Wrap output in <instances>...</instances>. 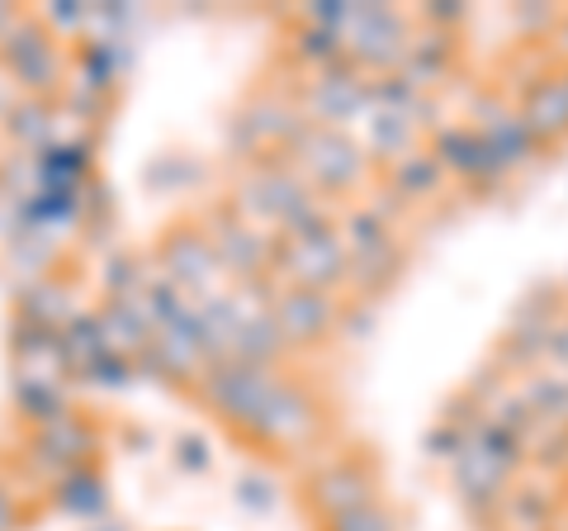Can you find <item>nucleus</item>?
<instances>
[{
    "label": "nucleus",
    "mask_w": 568,
    "mask_h": 531,
    "mask_svg": "<svg viewBox=\"0 0 568 531\" xmlns=\"http://www.w3.org/2000/svg\"><path fill=\"white\" fill-rule=\"evenodd\" d=\"M290 167L317 200L323 194L327 200H351L369 181V152L346 129H327V123H304V133L290 148Z\"/></svg>",
    "instance_id": "nucleus-3"
},
{
    "label": "nucleus",
    "mask_w": 568,
    "mask_h": 531,
    "mask_svg": "<svg viewBox=\"0 0 568 531\" xmlns=\"http://www.w3.org/2000/svg\"><path fill=\"white\" fill-rule=\"evenodd\" d=\"M369 96V86L361 81V72L342 58L332 67H317V77L294 96L304 123H327V129H346V123L361 114V104Z\"/></svg>",
    "instance_id": "nucleus-11"
},
{
    "label": "nucleus",
    "mask_w": 568,
    "mask_h": 531,
    "mask_svg": "<svg viewBox=\"0 0 568 531\" xmlns=\"http://www.w3.org/2000/svg\"><path fill=\"white\" fill-rule=\"evenodd\" d=\"M156 266L171 280V290H185L200 299H213V285L227 275L209 242L204 219H194V214H181L175 223L162 228V238H156Z\"/></svg>",
    "instance_id": "nucleus-8"
},
{
    "label": "nucleus",
    "mask_w": 568,
    "mask_h": 531,
    "mask_svg": "<svg viewBox=\"0 0 568 531\" xmlns=\"http://www.w3.org/2000/svg\"><path fill=\"white\" fill-rule=\"evenodd\" d=\"M100 447H104L100 418L62 409L58 418L29 422L24 470L39 474V480H48V484H58V480H67V474H77V470H91L100 460Z\"/></svg>",
    "instance_id": "nucleus-5"
},
{
    "label": "nucleus",
    "mask_w": 568,
    "mask_h": 531,
    "mask_svg": "<svg viewBox=\"0 0 568 531\" xmlns=\"http://www.w3.org/2000/svg\"><path fill=\"white\" fill-rule=\"evenodd\" d=\"M271 271L284 285H308V290H342L351 280V252L346 242L323 223L294 228V233L271 238Z\"/></svg>",
    "instance_id": "nucleus-6"
},
{
    "label": "nucleus",
    "mask_w": 568,
    "mask_h": 531,
    "mask_svg": "<svg viewBox=\"0 0 568 531\" xmlns=\"http://www.w3.org/2000/svg\"><path fill=\"white\" fill-rule=\"evenodd\" d=\"M336 39H342V58L355 72H394V67H403L407 48H413V24L388 6H361V10L346 6Z\"/></svg>",
    "instance_id": "nucleus-7"
},
{
    "label": "nucleus",
    "mask_w": 568,
    "mask_h": 531,
    "mask_svg": "<svg viewBox=\"0 0 568 531\" xmlns=\"http://www.w3.org/2000/svg\"><path fill=\"white\" fill-rule=\"evenodd\" d=\"M284 370L280 365H252V361H209L200 375V403L223 422L237 441L256 428L261 409L271 403V394L280 389Z\"/></svg>",
    "instance_id": "nucleus-4"
},
{
    "label": "nucleus",
    "mask_w": 568,
    "mask_h": 531,
    "mask_svg": "<svg viewBox=\"0 0 568 531\" xmlns=\"http://www.w3.org/2000/svg\"><path fill=\"white\" fill-rule=\"evenodd\" d=\"M432 157L440 171H455V176H484V171H497L493 152L484 148V138L474 129H446L432 138Z\"/></svg>",
    "instance_id": "nucleus-14"
},
{
    "label": "nucleus",
    "mask_w": 568,
    "mask_h": 531,
    "mask_svg": "<svg viewBox=\"0 0 568 531\" xmlns=\"http://www.w3.org/2000/svg\"><path fill=\"white\" fill-rule=\"evenodd\" d=\"M375 499H388L384 493V460L379 451L369 447H346V451H332L323 460H313L298 480V512L323 527L342 512H355Z\"/></svg>",
    "instance_id": "nucleus-2"
},
{
    "label": "nucleus",
    "mask_w": 568,
    "mask_h": 531,
    "mask_svg": "<svg viewBox=\"0 0 568 531\" xmlns=\"http://www.w3.org/2000/svg\"><path fill=\"white\" fill-rule=\"evenodd\" d=\"M327 432H332V409H327L323 389H317L313 380H304V375H290V370H284L280 389L261 409L256 428L242 437V447L256 451V455L304 460V455H313L317 447H323Z\"/></svg>",
    "instance_id": "nucleus-1"
},
{
    "label": "nucleus",
    "mask_w": 568,
    "mask_h": 531,
    "mask_svg": "<svg viewBox=\"0 0 568 531\" xmlns=\"http://www.w3.org/2000/svg\"><path fill=\"white\" fill-rule=\"evenodd\" d=\"M517 119L526 123V133L536 138V148H559L568 143V81L564 72L530 77L521 86Z\"/></svg>",
    "instance_id": "nucleus-13"
},
{
    "label": "nucleus",
    "mask_w": 568,
    "mask_h": 531,
    "mask_svg": "<svg viewBox=\"0 0 568 531\" xmlns=\"http://www.w3.org/2000/svg\"><path fill=\"white\" fill-rule=\"evenodd\" d=\"M0 62L6 72L24 86L29 96H48L58 91V77H62V62H58V39L39 24V20H20V29L0 43Z\"/></svg>",
    "instance_id": "nucleus-12"
},
{
    "label": "nucleus",
    "mask_w": 568,
    "mask_h": 531,
    "mask_svg": "<svg viewBox=\"0 0 568 531\" xmlns=\"http://www.w3.org/2000/svg\"><path fill=\"white\" fill-rule=\"evenodd\" d=\"M313 531H403V518H398V508L388 499H375V503L342 512V518H332V522L313 527Z\"/></svg>",
    "instance_id": "nucleus-16"
},
{
    "label": "nucleus",
    "mask_w": 568,
    "mask_h": 531,
    "mask_svg": "<svg viewBox=\"0 0 568 531\" xmlns=\"http://www.w3.org/2000/svg\"><path fill=\"white\" fill-rule=\"evenodd\" d=\"M440 176L446 171L436 167L432 152H407V157H398V167H394V186L403 194H413V200H426V194H436Z\"/></svg>",
    "instance_id": "nucleus-15"
},
{
    "label": "nucleus",
    "mask_w": 568,
    "mask_h": 531,
    "mask_svg": "<svg viewBox=\"0 0 568 531\" xmlns=\"http://www.w3.org/2000/svg\"><path fill=\"white\" fill-rule=\"evenodd\" d=\"M24 522H29V512L20 503V489H14V480L0 470V531H20Z\"/></svg>",
    "instance_id": "nucleus-17"
},
{
    "label": "nucleus",
    "mask_w": 568,
    "mask_h": 531,
    "mask_svg": "<svg viewBox=\"0 0 568 531\" xmlns=\"http://www.w3.org/2000/svg\"><path fill=\"white\" fill-rule=\"evenodd\" d=\"M204 228H209V242H213V252H219L227 275L261 280L265 271H271V233H261L256 223H246L227 200H219L209 209Z\"/></svg>",
    "instance_id": "nucleus-10"
},
{
    "label": "nucleus",
    "mask_w": 568,
    "mask_h": 531,
    "mask_svg": "<svg viewBox=\"0 0 568 531\" xmlns=\"http://www.w3.org/2000/svg\"><path fill=\"white\" fill-rule=\"evenodd\" d=\"M342 299L332 290H308V285H280L271 294V318L280 328L284 351H317L336 338L342 328Z\"/></svg>",
    "instance_id": "nucleus-9"
}]
</instances>
